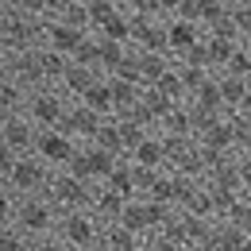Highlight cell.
Returning <instances> with one entry per match:
<instances>
[{
	"label": "cell",
	"mask_w": 251,
	"mask_h": 251,
	"mask_svg": "<svg viewBox=\"0 0 251 251\" xmlns=\"http://www.w3.org/2000/svg\"><path fill=\"white\" fill-rule=\"evenodd\" d=\"M16 205H20V197L0 182V224H12L16 220Z\"/></svg>",
	"instance_id": "20"
},
{
	"label": "cell",
	"mask_w": 251,
	"mask_h": 251,
	"mask_svg": "<svg viewBox=\"0 0 251 251\" xmlns=\"http://www.w3.org/2000/svg\"><path fill=\"white\" fill-rule=\"evenodd\" d=\"M228 31L240 43H251V0H232L228 4Z\"/></svg>",
	"instance_id": "18"
},
{
	"label": "cell",
	"mask_w": 251,
	"mask_h": 251,
	"mask_svg": "<svg viewBox=\"0 0 251 251\" xmlns=\"http://www.w3.org/2000/svg\"><path fill=\"white\" fill-rule=\"evenodd\" d=\"M0 27H4V0H0Z\"/></svg>",
	"instance_id": "25"
},
{
	"label": "cell",
	"mask_w": 251,
	"mask_h": 251,
	"mask_svg": "<svg viewBox=\"0 0 251 251\" xmlns=\"http://www.w3.org/2000/svg\"><path fill=\"white\" fill-rule=\"evenodd\" d=\"M85 43H89V31H77V27H66L58 20H47V31H43V47L47 50H54V54H62V58L74 62Z\"/></svg>",
	"instance_id": "10"
},
{
	"label": "cell",
	"mask_w": 251,
	"mask_h": 251,
	"mask_svg": "<svg viewBox=\"0 0 251 251\" xmlns=\"http://www.w3.org/2000/svg\"><path fill=\"white\" fill-rule=\"evenodd\" d=\"M81 104H89L100 120H112V116H116V100H112V85H108V77H100L93 89L81 97Z\"/></svg>",
	"instance_id": "17"
},
{
	"label": "cell",
	"mask_w": 251,
	"mask_h": 251,
	"mask_svg": "<svg viewBox=\"0 0 251 251\" xmlns=\"http://www.w3.org/2000/svg\"><path fill=\"white\" fill-rule=\"evenodd\" d=\"M100 236H104V220L93 217V209H81V213H66L58 220V240L70 251H97L100 248Z\"/></svg>",
	"instance_id": "5"
},
{
	"label": "cell",
	"mask_w": 251,
	"mask_h": 251,
	"mask_svg": "<svg viewBox=\"0 0 251 251\" xmlns=\"http://www.w3.org/2000/svg\"><path fill=\"white\" fill-rule=\"evenodd\" d=\"M0 251H31V240L16 224H0Z\"/></svg>",
	"instance_id": "19"
},
{
	"label": "cell",
	"mask_w": 251,
	"mask_h": 251,
	"mask_svg": "<svg viewBox=\"0 0 251 251\" xmlns=\"http://www.w3.org/2000/svg\"><path fill=\"white\" fill-rule=\"evenodd\" d=\"M81 147H85V143H77V139H74V135H66V131H39L35 155L43 158L50 170H70Z\"/></svg>",
	"instance_id": "9"
},
{
	"label": "cell",
	"mask_w": 251,
	"mask_h": 251,
	"mask_svg": "<svg viewBox=\"0 0 251 251\" xmlns=\"http://www.w3.org/2000/svg\"><path fill=\"white\" fill-rule=\"evenodd\" d=\"M43 31H47V4L43 0H4V27H0V43L16 54H27L43 47Z\"/></svg>",
	"instance_id": "1"
},
{
	"label": "cell",
	"mask_w": 251,
	"mask_h": 251,
	"mask_svg": "<svg viewBox=\"0 0 251 251\" xmlns=\"http://www.w3.org/2000/svg\"><path fill=\"white\" fill-rule=\"evenodd\" d=\"M116 162H124V158L108 155V151H100L97 143H85L77 158H74V166H70V174H77L81 182H89V186H104L108 178H112V170H116Z\"/></svg>",
	"instance_id": "8"
},
{
	"label": "cell",
	"mask_w": 251,
	"mask_h": 251,
	"mask_svg": "<svg viewBox=\"0 0 251 251\" xmlns=\"http://www.w3.org/2000/svg\"><path fill=\"white\" fill-rule=\"evenodd\" d=\"M54 174H58V170H50L39 155H20L16 162H12L4 186L12 189L16 197H47V189H50V182H54Z\"/></svg>",
	"instance_id": "4"
},
{
	"label": "cell",
	"mask_w": 251,
	"mask_h": 251,
	"mask_svg": "<svg viewBox=\"0 0 251 251\" xmlns=\"http://www.w3.org/2000/svg\"><path fill=\"white\" fill-rule=\"evenodd\" d=\"M205 35L209 31L189 16L186 0L170 4V16H166V54L174 62H193L197 50H201V43H205Z\"/></svg>",
	"instance_id": "2"
},
{
	"label": "cell",
	"mask_w": 251,
	"mask_h": 251,
	"mask_svg": "<svg viewBox=\"0 0 251 251\" xmlns=\"http://www.w3.org/2000/svg\"><path fill=\"white\" fill-rule=\"evenodd\" d=\"M97 251H143V240L131 236L124 224H104V236H100Z\"/></svg>",
	"instance_id": "16"
},
{
	"label": "cell",
	"mask_w": 251,
	"mask_h": 251,
	"mask_svg": "<svg viewBox=\"0 0 251 251\" xmlns=\"http://www.w3.org/2000/svg\"><path fill=\"white\" fill-rule=\"evenodd\" d=\"M4 74H12V50L0 43V77H4Z\"/></svg>",
	"instance_id": "24"
},
{
	"label": "cell",
	"mask_w": 251,
	"mask_h": 251,
	"mask_svg": "<svg viewBox=\"0 0 251 251\" xmlns=\"http://www.w3.org/2000/svg\"><path fill=\"white\" fill-rule=\"evenodd\" d=\"M58 220L62 213L50 205V197H20V205H16V228L27 236V240H47V236H58Z\"/></svg>",
	"instance_id": "3"
},
{
	"label": "cell",
	"mask_w": 251,
	"mask_h": 251,
	"mask_svg": "<svg viewBox=\"0 0 251 251\" xmlns=\"http://www.w3.org/2000/svg\"><path fill=\"white\" fill-rule=\"evenodd\" d=\"M93 193H97V186L81 182V178L70 174V170H58L54 182H50V189H47L50 205H54L62 217H66V213H81V209H89V205H93Z\"/></svg>",
	"instance_id": "7"
},
{
	"label": "cell",
	"mask_w": 251,
	"mask_h": 251,
	"mask_svg": "<svg viewBox=\"0 0 251 251\" xmlns=\"http://www.w3.org/2000/svg\"><path fill=\"white\" fill-rule=\"evenodd\" d=\"M0 143L12 151V155H35V143H39V127L27 120V116H12L0 124Z\"/></svg>",
	"instance_id": "11"
},
{
	"label": "cell",
	"mask_w": 251,
	"mask_h": 251,
	"mask_svg": "<svg viewBox=\"0 0 251 251\" xmlns=\"http://www.w3.org/2000/svg\"><path fill=\"white\" fill-rule=\"evenodd\" d=\"M93 217H100L104 224H120V217H124V209H127V201L120 197V193H112L108 186H97L93 193Z\"/></svg>",
	"instance_id": "15"
},
{
	"label": "cell",
	"mask_w": 251,
	"mask_h": 251,
	"mask_svg": "<svg viewBox=\"0 0 251 251\" xmlns=\"http://www.w3.org/2000/svg\"><path fill=\"white\" fill-rule=\"evenodd\" d=\"M31 251H70V248H66L58 236H47V240H35V244H31Z\"/></svg>",
	"instance_id": "21"
},
{
	"label": "cell",
	"mask_w": 251,
	"mask_h": 251,
	"mask_svg": "<svg viewBox=\"0 0 251 251\" xmlns=\"http://www.w3.org/2000/svg\"><path fill=\"white\" fill-rule=\"evenodd\" d=\"M97 81H100V74H93L89 66H81V62H70V70H66V77H62V85H58V89H62L70 100H81Z\"/></svg>",
	"instance_id": "14"
},
{
	"label": "cell",
	"mask_w": 251,
	"mask_h": 251,
	"mask_svg": "<svg viewBox=\"0 0 251 251\" xmlns=\"http://www.w3.org/2000/svg\"><path fill=\"white\" fill-rule=\"evenodd\" d=\"M147 251H186V248H178L174 240H162V236H155V240H147Z\"/></svg>",
	"instance_id": "23"
},
{
	"label": "cell",
	"mask_w": 251,
	"mask_h": 251,
	"mask_svg": "<svg viewBox=\"0 0 251 251\" xmlns=\"http://www.w3.org/2000/svg\"><path fill=\"white\" fill-rule=\"evenodd\" d=\"M12 162H16V155L0 143V182H8V170H12Z\"/></svg>",
	"instance_id": "22"
},
{
	"label": "cell",
	"mask_w": 251,
	"mask_h": 251,
	"mask_svg": "<svg viewBox=\"0 0 251 251\" xmlns=\"http://www.w3.org/2000/svg\"><path fill=\"white\" fill-rule=\"evenodd\" d=\"M70 97L62 89H35L27 93V108H24V116L31 120L39 131H58L66 120V112H70Z\"/></svg>",
	"instance_id": "6"
},
{
	"label": "cell",
	"mask_w": 251,
	"mask_h": 251,
	"mask_svg": "<svg viewBox=\"0 0 251 251\" xmlns=\"http://www.w3.org/2000/svg\"><path fill=\"white\" fill-rule=\"evenodd\" d=\"M24 108H27V89L12 74H4L0 77V124L12 116H24Z\"/></svg>",
	"instance_id": "13"
},
{
	"label": "cell",
	"mask_w": 251,
	"mask_h": 251,
	"mask_svg": "<svg viewBox=\"0 0 251 251\" xmlns=\"http://www.w3.org/2000/svg\"><path fill=\"white\" fill-rule=\"evenodd\" d=\"M100 124H104V120L97 116V112L89 108V104H81V100H74L58 131H66V135H74L77 143H93V139H97V131H100Z\"/></svg>",
	"instance_id": "12"
}]
</instances>
